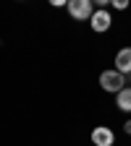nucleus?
<instances>
[{"instance_id": "obj_1", "label": "nucleus", "mask_w": 131, "mask_h": 146, "mask_svg": "<svg viewBox=\"0 0 131 146\" xmlns=\"http://www.w3.org/2000/svg\"><path fill=\"white\" fill-rule=\"evenodd\" d=\"M100 86H102L105 91L118 94V91L126 89V76H123V73H118L116 68H113V70H102V73H100Z\"/></svg>"}, {"instance_id": "obj_2", "label": "nucleus", "mask_w": 131, "mask_h": 146, "mask_svg": "<svg viewBox=\"0 0 131 146\" xmlns=\"http://www.w3.org/2000/svg\"><path fill=\"white\" fill-rule=\"evenodd\" d=\"M68 13L73 21H89L95 16V5L89 0H68Z\"/></svg>"}, {"instance_id": "obj_3", "label": "nucleus", "mask_w": 131, "mask_h": 146, "mask_svg": "<svg viewBox=\"0 0 131 146\" xmlns=\"http://www.w3.org/2000/svg\"><path fill=\"white\" fill-rule=\"evenodd\" d=\"M110 24H113V18H110V13H107L105 8H97V11H95V16L89 18V26L95 29L97 34L107 31V29H110Z\"/></svg>"}, {"instance_id": "obj_4", "label": "nucleus", "mask_w": 131, "mask_h": 146, "mask_svg": "<svg viewBox=\"0 0 131 146\" xmlns=\"http://www.w3.org/2000/svg\"><path fill=\"white\" fill-rule=\"evenodd\" d=\"M113 141H116V136H113V131L107 125H97L92 131V143L95 146H113Z\"/></svg>"}, {"instance_id": "obj_5", "label": "nucleus", "mask_w": 131, "mask_h": 146, "mask_svg": "<svg viewBox=\"0 0 131 146\" xmlns=\"http://www.w3.org/2000/svg\"><path fill=\"white\" fill-rule=\"evenodd\" d=\"M116 70L123 73V76H128V73H131V47L118 50V55H116Z\"/></svg>"}, {"instance_id": "obj_6", "label": "nucleus", "mask_w": 131, "mask_h": 146, "mask_svg": "<svg viewBox=\"0 0 131 146\" xmlns=\"http://www.w3.org/2000/svg\"><path fill=\"white\" fill-rule=\"evenodd\" d=\"M116 104H118L121 112H131V86H126L123 91L116 94Z\"/></svg>"}, {"instance_id": "obj_7", "label": "nucleus", "mask_w": 131, "mask_h": 146, "mask_svg": "<svg viewBox=\"0 0 131 146\" xmlns=\"http://www.w3.org/2000/svg\"><path fill=\"white\" fill-rule=\"evenodd\" d=\"M113 8H118V11H126V8H128V3H126V0H113Z\"/></svg>"}, {"instance_id": "obj_8", "label": "nucleus", "mask_w": 131, "mask_h": 146, "mask_svg": "<svg viewBox=\"0 0 131 146\" xmlns=\"http://www.w3.org/2000/svg\"><path fill=\"white\" fill-rule=\"evenodd\" d=\"M123 131H126V133L131 136V120H126V123H123Z\"/></svg>"}]
</instances>
